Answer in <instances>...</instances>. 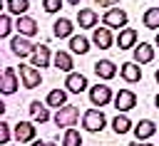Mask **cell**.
<instances>
[{"label": "cell", "mask_w": 159, "mask_h": 146, "mask_svg": "<svg viewBox=\"0 0 159 146\" xmlns=\"http://www.w3.org/2000/svg\"><path fill=\"white\" fill-rule=\"evenodd\" d=\"M77 119H80V106H75V104H65L52 116V121L57 124V129H72Z\"/></svg>", "instance_id": "6da1fadb"}, {"label": "cell", "mask_w": 159, "mask_h": 146, "mask_svg": "<svg viewBox=\"0 0 159 146\" xmlns=\"http://www.w3.org/2000/svg\"><path fill=\"white\" fill-rule=\"evenodd\" d=\"M82 126H84L89 134L102 131V129L107 126V116H104V111H102V109H87V111L82 114Z\"/></svg>", "instance_id": "7a4b0ae2"}, {"label": "cell", "mask_w": 159, "mask_h": 146, "mask_svg": "<svg viewBox=\"0 0 159 146\" xmlns=\"http://www.w3.org/2000/svg\"><path fill=\"white\" fill-rule=\"evenodd\" d=\"M89 101L97 106V109H102V106H107L109 101H114V94H112V89L107 87V84H94V87H89Z\"/></svg>", "instance_id": "3957f363"}, {"label": "cell", "mask_w": 159, "mask_h": 146, "mask_svg": "<svg viewBox=\"0 0 159 146\" xmlns=\"http://www.w3.org/2000/svg\"><path fill=\"white\" fill-rule=\"evenodd\" d=\"M127 20H129V15L124 10H119V7H109L104 12V17H102L104 27H109V30H124L127 27Z\"/></svg>", "instance_id": "277c9868"}, {"label": "cell", "mask_w": 159, "mask_h": 146, "mask_svg": "<svg viewBox=\"0 0 159 146\" xmlns=\"http://www.w3.org/2000/svg\"><path fill=\"white\" fill-rule=\"evenodd\" d=\"M114 109L119 111V114H127L129 109H134L137 106V94L132 92V89H119L117 94H114Z\"/></svg>", "instance_id": "5b68a950"}, {"label": "cell", "mask_w": 159, "mask_h": 146, "mask_svg": "<svg viewBox=\"0 0 159 146\" xmlns=\"http://www.w3.org/2000/svg\"><path fill=\"white\" fill-rule=\"evenodd\" d=\"M35 47H37V45H32L30 37H22V35L10 37V49H12V54H17V57H32Z\"/></svg>", "instance_id": "8992f818"}, {"label": "cell", "mask_w": 159, "mask_h": 146, "mask_svg": "<svg viewBox=\"0 0 159 146\" xmlns=\"http://www.w3.org/2000/svg\"><path fill=\"white\" fill-rule=\"evenodd\" d=\"M20 79H22L25 89H35V87L42 84V74H40V69L32 67V64H20Z\"/></svg>", "instance_id": "52a82bcc"}, {"label": "cell", "mask_w": 159, "mask_h": 146, "mask_svg": "<svg viewBox=\"0 0 159 146\" xmlns=\"http://www.w3.org/2000/svg\"><path fill=\"white\" fill-rule=\"evenodd\" d=\"M15 30H17V35H22V37H35V35L40 32L37 20H35V17H30V15L17 17V20H15Z\"/></svg>", "instance_id": "ba28073f"}, {"label": "cell", "mask_w": 159, "mask_h": 146, "mask_svg": "<svg viewBox=\"0 0 159 146\" xmlns=\"http://www.w3.org/2000/svg\"><path fill=\"white\" fill-rule=\"evenodd\" d=\"M92 42H94L99 49H109V47H112L117 40L112 37V30L102 25V27H94V30H92Z\"/></svg>", "instance_id": "9c48e42d"}, {"label": "cell", "mask_w": 159, "mask_h": 146, "mask_svg": "<svg viewBox=\"0 0 159 146\" xmlns=\"http://www.w3.org/2000/svg\"><path fill=\"white\" fill-rule=\"evenodd\" d=\"M132 131H134V139H137V141H147V139H152V136L157 134V124H154L152 119H139Z\"/></svg>", "instance_id": "30bf717a"}, {"label": "cell", "mask_w": 159, "mask_h": 146, "mask_svg": "<svg viewBox=\"0 0 159 146\" xmlns=\"http://www.w3.org/2000/svg\"><path fill=\"white\" fill-rule=\"evenodd\" d=\"M35 134H37V129H35L32 121H17L15 124V139H17V144L35 141Z\"/></svg>", "instance_id": "8fae6325"}, {"label": "cell", "mask_w": 159, "mask_h": 146, "mask_svg": "<svg viewBox=\"0 0 159 146\" xmlns=\"http://www.w3.org/2000/svg\"><path fill=\"white\" fill-rule=\"evenodd\" d=\"M30 59H32V67H37V69H47V67H50V62H52L50 47H47V45H37Z\"/></svg>", "instance_id": "7c38bea8"}, {"label": "cell", "mask_w": 159, "mask_h": 146, "mask_svg": "<svg viewBox=\"0 0 159 146\" xmlns=\"http://www.w3.org/2000/svg\"><path fill=\"white\" fill-rule=\"evenodd\" d=\"M65 89H67V92H72V94H80V92L89 89L87 77H84V74H77V72H70V74H67V79H65Z\"/></svg>", "instance_id": "4fadbf2b"}, {"label": "cell", "mask_w": 159, "mask_h": 146, "mask_svg": "<svg viewBox=\"0 0 159 146\" xmlns=\"http://www.w3.org/2000/svg\"><path fill=\"white\" fill-rule=\"evenodd\" d=\"M72 30H75V25H72V20H67V17H57L55 25H52V35H55L57 40H70V37H72Z\"/></svg>", "instance_id": "5bb4252c"}, {"label": "cell", "mask_w": 159, "mask_h": 146, "mask_svg": "<svg viewBox=\"0 0 159 146\" xmlns=\"http://www.w3.org/2000/svg\"><path fill=\"white\" fill-rule=\"evenodd\" d=\"M132 52H134V62L137 64H149L154 59V45H149V42H139Z\"/></svg>", "instance_id": "9a60e30c"}, {"label": "cell", "mask_w": 159, "mask_h": 146, "mask_svg": "<svg viewBox=\"0 0 159 146\" xmlns=\"http://www.w3.org/2000/svg\"><path fill=\"white\" fill-rule=\"evenodd\" d=\"M94 74L99 79H114L117 77V64L112 59H97L94 62Z\"/></svg>", "instance_id": "2e32d148"}, {"label": "cell", "mask_w": 159, "mask_h": 146, "mask_svg": "<svg viewBox=\"0 0 159 146\" xmlns=\"http://www.w3.org/2000/svg\"><path fill=\"white\" fill-rule=\"evenodd\" d=\"M139 67H142V64H137V62H124V64L119 67L122 79H124V82H129V84L142 82V69H139Z\"/></svg>", "instance_id": "e0dca14e"}, {"label": "cell", "mask_w": 159, "mask_h": 146, "mask_svg": "<svg viewBox=\"0 0 159 146\" xmlns=\"http://www.w3.org/2000/svg\"><path fill=\"white\" fill-rule=\"evenodd\" d=\"M0 89H2V94H15L17 92V72L12 67H5L2 79H0Z\"/></svg>", "instance_id": "ac0fdd59"}, {"label": "cell", "mask_w": 159, "mask_h": 146, "mask_svg": "<svg viewBox=\"0 0 159 146\" xmlns=\"http://www.w3.org/2000/svg\"><path fill=\"white\" fill-rule=\"evenodd\" d=\"M117 47H119V49H134V47H137V30H132V27L119 30V35H117Z\"/></svg>", "instance_id": "d6986e66"}, {"label": "cell", "mask_w": 159, "mask_h": 146, "mask_svg": "<svg viewBox=\"0 0 159 146\" xmlns=\"http://www.w3.org/2000/svg\"><path fill=\"white\" fill-rule=\"evenodd\" d=\"M52 64H55V69H60V72H72L75 69V64H72V54L70 52H65V49H57L55 52V57H52Z\"/></svg>", "instance_id": "ffe728a7"}, {"label": "cell", "mask_w": 159, "mask_h": 146, "mask_svg": "<svg viewBox=\"0 0 159 146\" xmlns=\"http://www.w3.org/2000/svg\"><path fill=\"white\" fill-rule=\"evenodd\" d=\"M30 116H32V121L35 124H45V121H50V109L42 104V101H30Z\"/></svg>", "instance_id": "44dd1931"}, {"label": "cell", "mask_w": 159, "mask_h": 146, "mask_svg": "<svg viewBox=\"0 0 159 146\" xmlns=\"http://www.w3.org/2000/svg\"><path fill=\"white\" fill-rule=\"evenodd\" d=\"M97 22H99V15L94 10H77V25L82 30H92Z\"/></svg>", "instance_id": "7402d4cb"}, {"label": "cell", "mask_w": 159, "mask_h": 146, "mask_svg": "<svg viewBox=\"0 0 159 146\" xmlns=\"http://www.w3.org/2000/svg\"><path fill=\"white\" fill-rule=\"evenodd\" d=\"M47 106H52V109H62L65 104H67V89H50V94H47V101H45Z\"/></svg>", "instance_id": "603a6c76"}, {"label": "cell", "mask_w": 159, "mask_h": 146, "mask_svg": "<svg viewBox=\"0 0 159 146\" xmlns=\"http://www.w3.org/2000/svg\"><path fill=\"white\" fill-rule=\"evenodd\" d=\"M112 129H114V134H127V131H132L134 129V124H132V119L127 116V114H117L114 119H112Z\"/></svg>", "instance_id": "cb8c5ba5"}, {"label": "cell", "mask_w": 159, "mask_h": 146, "mask_svg": "<svg viewBox=\"0 0 159 146\" xmlns=\"http://www.w3.org/2000/svg\"><path fill=\"white\" fill-rule=\"evenodd\" d=\"M70 49H72L75 54H87V52H89V40L82 37V35H72V37H70Z\"/></svg>", "instance_id": "d4e9b609"}, {"label": "cell", "mask_w": 159, "mask_h": 146, "mask_svg": "<svg viewBox=\"0 0 159 146\" xmlns=\"http://www.w3.org/2000/svg\"><path fill=\"white\" fill-rule=\"evenodd\" d=\"M5 7H7V12H10V15L22 17V15L30 10V0H7V2H5Z\"/></svg>", "instance_id": "484cf974"}, {"label": "cell", "mask_w": 159, "mask_h": 146, "mask_svg": "<svg viewBox=\"0 0 159 146\" xmlns=\"http://www.w3.org/2000/svg\"><path fill=\"white\" fill-rule=\"evenodd\" d=\"M142 22H144V27H149V30H157V32H159V7H149V10H144Z\"/></svg>", "instance_id": "4316f807"}, {"label": "cell", "mask_w": 159, "mask_h": 146, "mask_svg": "<svg viewBox=\"0 0 159 146\" xmlns=\"http://www.w3.org/2000/svg\"><path fill=\"white\" fill-rule=\"evenodd\" d=\"M62 146H82V136H80V131H77V129H65Z\"/></svg>", "instance_id": "83f0119b"}, {"label": "cell", "mask_w": 159, "mask_h": 146, "mask_svg": "<svg viewBox=\"0 0 159 146\" xmlns=\"http://www.w3.org/2000/svg\"><path fill=\"white\" fill-rule=\"evenodd\" d=\"M10 32H12V17L10 12H5L0 17V37H10Z\"/></svg>", "instance_id": "f1b7e54d"}, {"label": "cell", "mask_w": 159, "mask_h": 146, "mask_svg": "<svg viewBox=\"0 0 159 146\" xmlns=\"http://www.w3.org/2000/svg\"><path fill=\"white\" fill-rule=\"evenodd\" d=\"M62 2H65V0H42V10H45L47 15H55V12L62 10Z\"/></svg>", "instance_id": "f546056e"}, {"label": "cell", "mask_w": 159, "mask_h": 146, "mask_svg": "<svg viewBox=\"0 0 159 146\" xmlns=\"http://www.w3.org/2000/svg\"><path fill=\"white\" fill-rule=\"evenodd\" d=\"M10 136H12L10 124H7V121H0V144H2V146H10Z\"/></svg>", "instance_id": "4dcf8cb0"}, {"label": "cell", "mask_w": 159, "mask_h": 146, "mask_svg": "<svg viewBox=\"0 0 159 146\" xmlns=\"http://www.w3.org/2000/svg\"><path fill=\"white\" fill-rule=\"evenodd\" d=\"M94 2H97L99 7H107V10H109V7H117L122 0H94Z\"/></svg>", "instance_id": "1f68e13d"}, {"label": "cell", "mask_w": 159, "mask_h": 146, "mask_svg": "<svg viewBox=\"0 0 159 146\" xmlns=\"http://www.w3.org/2000/svg\"><path fill=\"white\" fill-rule=\"evenodd\" d=\"M129 146H154V144H149V141H137V139H134Z\"/></svg>", "instance_id": "d6a6232c"}, {"label": "cell", "mask_w": 159, "mask_h": 146, "mask_svg": "<svg viewBox=\"0 0 159 146\" xmlns=\"http://www.w3.org/2000/svg\"><path fill=\"white\" fill-rule=\"evenodd\" d=\"M32 146H47L45 141H32Z\"/></svg>", "instance_id": "836d02e7"}, {"label": "cell", "mask_w": 159, "mask_h": 146, "mask_svg": "<svg viewBox=\"0 0 159 146\" xmlns=\"http://www.w3.org/2000/svg\"><path fill=\"white\" fill-rule=\"evenodd\" d=\"M67 2H70V5H80L82 0H67Z\"/></svg>", "instance_id": "e575fe53"}, {"label": "cell", "mask_w": 159, "mask_h": 146, "mask_svg": "<svg viewBox=\"0 0 159 146\" xmlns=\"http://www.w3.org/2000/svg\"><path fill=\"white\" fill-rule=\"evenodd\" d=\"M154 45H157V47H159V32H157V37H154Z\"/></svg>", "instance_id": "d590c367"}, {"label": "cell", "mask_w": 159, "mask_h": 146, "mask_svg": "<svg viewBox=\"0 0 159 146\" xmlns=\"http://www.w3.org/2000/svg\"><path fill=\"white\" fill-rule=\"evenodd\" d=\"M154 104H157V109H159V94H157V97H154Z\"/></svg>", "instance_id": "8d00e7d4"}, {"label": "cell", "mask_w": 159, "mask_h": 146, "mask_svg": "<svg viewBox=\"0 0 159 146\" xmlns=\"http://www.w3.org/2000/svg\"><path fill=\"white\" fill-rule=\"evenodd\" d=\"M154 79H157V84H159V69H157V72H154Z\"/></svg>", "instance_id": "74e56055"}, {"label": "cell", "mask_w": 159, "mask_h": 146, "mask_svg": "<svg viewBox=\"0 0 159 146\" xmlns=\"http://www.w3.org/2000/svg\"><path fill=\"white\" fill-rule=\"evenodd\" d=\"M47 146H57V144H55V141H47Z\"/></svg>", "instance_id": "f35d334b"}, {"label": "cell", "mask_w": 159, "mask_h": 146, "mask_svg": "<svg viewBox=\"0 0 159 146\" xmlns=\"http://www.w3.org/2000/svg\"><path fill=\"white\" fill-rule=\"evenodd\" d=\"M17 146H20V144H17Z\"/></svg>", "instance_id": "ab89813d"}]
</instances>
